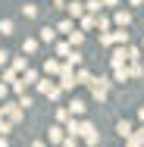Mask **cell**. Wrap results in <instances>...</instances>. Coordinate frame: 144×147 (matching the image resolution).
Listing matches in <instances>:
<instances>
[{
  "instance_id": "cell-8",
  "label": "cell",
  "mask_w": 144,
  "mask_h": 147,
  "mask_svg": "<svg viewBox=\"0 0 144 147\" xmlns=\"http://www.w3.org/2000/svg\"><path fill=\"white\" fill-rule=\"evenodd\" d=\"M100 44H103V47H113V44H116V34L103 31V34H100Z\"/></svg>"
},
{
  "instance_id": "cell-15",
  "label": "cell",
  "mask_w": 144,
  "mask_h": 147,
  "mask_svg": "<svg viewBox=\"0 0 144 147\" xmlns=\"http://www.w3.org/2000/svg\"><path fill=\"white\" fill-rule=\"evenodd\" d=\"M82 41H85L82 31H72V34H69V44H82Z\"/></svg>"
},
{
  "instance_id": "cell-19",
  "label": "cell",
  "mask_w": 144,
  "mask_h": 147,
  "mask_svg": "<svg viewBox=\"0 0 144 147\" xmlns=\"http://www.w3.org/2000/svg\"><path fill=\"white\" fill-rule=\"evenodd\" d=\"M82 25H85V28H94V25H97V19H94V16H85V19H82Z\"/></svg>"
},
{
  "instance_id": "cell-11",
  "label": "cell",
  "mask_w": 144,
  "mask_h": 147,
  "mask_svg": "<svg viewBox=\"0 0 144 147\" xmlns=\"http://www.w3.org/2000/svg\"><path fill=\"white\" fill-rule=\"evenodd\" d=\"M141 72H144L141 66H138V63H132V69H128V78H141Z\"/></svg>"
},
{
  "instance_id": "cell-6",
  "label": "cell",
  "mask_w": 144,
  "mask_h": 147,
  "mask_svg": "<svg viewBox=\"0 0 144 147\" xmlns=\"http://www.w3.org/2000/svg\"><path fill=\"white\" fill-rule=\"evenodd\" d=\"M128 22H132V13H125V9H119V13H116V25H122V28H125Z\"/></svg>"
},
{
  "instance_id": "cell-12",
  "label": "cell",
  "mask_w": 144,
  "mask_h": 147,
  "mask_svg": "<svg viewBox=\"0 0 144 147\" xmlns=\"http://www.w3.org/2000/svg\"><path fill=\"white\" fill-rule=\"evenodd\" d=\"M57 53H59V57H66V59L72 57V50H69V44H57Z\"/></svg>"
},
{
  "instance_id": "cell-14",
  "label": "cell",
  "mask_w": 144,
  "mask_h": 147,
  "mask_svg": "<svg viewBox=\"0 0 144 147\" xmlns=\"http://www.w3.org/2000/svg\"><path fill=\"white\" fill-rule=\"evenodd\" d=\"M57 28H59V31H66V34H72V19H63Z\"/></svg>"
},
{
  "instance_id": "cell-16",
  "label": "cell",
  "mask_w": 144,
  "mask_h": 147,
  "mask_svg": "<svg viewBox=\"0 0 144 147\" xmlns=\"http://www.w3.org/2000/svg\"><path fill=\"white\" fill-rule=\"evenodd\" d=\"M85 6H88V13H97V9H100V6H103V3H100V0H88Z\"/></svg>"
},
{
  "instance_id": "cell-1",
  "label": "cell",
  "mask_w": 144,
  "mask_h": 147,
  "mask_svg": "<svg viewBox=\"0 0 144 147\" xmlns=\"http://www.w3.org/2000/svg\"><path fill=\"white\" fill-rule=\"evenodd\" d=\"M107 91H110V82H107V78H94V85H91L94 100H107Z\"/></svg>"
},
{
  "instance_id": "cell-22",
  "label": "cell",
  "mask_w": 144,
  "mask_h": 147,
  "mask_svg": "<svg viewBox=\"0 0 144 147\" xmlns=\"http://www.w3.org/2000/svg\"><path fill=\"white\" fill-rule=\"evenodd\" d=\"M6 59H9V53H6V50H0V66H3Z\"/></svg>"
},
{
  "instance_id": "cell-21",
  "label": "cell",
  "mask_w": 144,
  "mask_h": 147,
  "mask_svg": "<svg viewBox=\"0 0 144 147\" xmlns=\"http://www.w3.org/2000/svg\"><path fill=\"white\" fill-rule=\"evenodd\" d=\"M59 131H63V128H50V141H53V144H57L59 138H63V135H59Z\"/></svg>"
},
{
  "instance_id": "cell-26",
  "label": "cell",
  "mask_w": 144,
  "mask_h": 147,
  "mask_svg": "<svg viewBox=\"0 0 144 147\" xmlns=\"http://www.w3.org/2000/svg\"><path fill=\"white\" fill-rule=\"evenodd\" d=\"M132 3H135V6H138V3H141V0H132Z\"/></svg>"
},
{
  "instance_id": "cell-18",
  "label": "cell",
  "mask_w": 144,
  "mask_h": 147,
  "mask_svg": "<svg viewBox=\"0 0 144 147\" xmlns=\"http://www.w3.org/2000/svg\"><path fill=\"white\" fill-rule=\"evenodd\" d=\"M116 41H119V44H128V31H125V28L116 31Z\"/></svg>"
},
{
  "instance_id": "cell-2",
  "label": "cell",
  "mask_w": 144,
  "mask_h": 147,
  "mask_svg": "<svg viewBox=\"0 0 144 147\" xmlns=\"http://www.w3.org/2000/svg\"><path fill=\"white\" fill-rule=\"evenodd\" d=\"M69 16H72V19H82V16H85V3L72 0V3H69Z\"/></svg>"
},
{
  "instance_id": "cell-23",
  "label": "cell",
  "mask_w": 144,
  "mask_h": 147,
  "mask_svg": "<svg viewBox=\"0 0 144 147\" xmlns=\"http://www.w3.org/2000/svg\"><path fill=\"white\" fill-rule=\"evenodd\" d=\"M100 3H103V6H116V0H100Z\"/></svg>"
},
{
  "instance_id": "cell-20",
  "label": "cell",
  "mask_w": 144,
  "mask_h": 147,
  "mask_svg": "<svg viewBox=\"0 0 144 147\" xmlns=\"http://www.w3.org/2000/svg\"><path fill=\"white\" fill-rule=\"evenodd\" d=\"M116 82H128V72L125 69H116Z\"/></svg>"
},
{
  "instance_id": "cell-5",
  "label": "cell",
  "mask_w": 144,
  "mask_h": 147,
  "mask_svg": "<svg viewBox=\"0 0 144 147\" xmlns=\"http://www.w3.org/2000/svg\"><path fill=\"white\" fill-rule=\"evenodd\" d=\"M41 41L44 44H53L57 41V28H41Z\"/></svg>"
},
{
  "instance_id": "cell-27",
  "label": "cell",
  "mask_w": 144,
  "mask_h": 147,
  "mask_svg": "<svg viewBox=\"0 0 144 147\" xmlns=\"http://www.w3.org/2000/svg\"><path fill=\"white\" fill-rule=\"evenodd\" d=\"M128 147H135V144H128Z\"/></svg>"
},
{
  "instance_id": "cell-24",
  "label": "cell",
  "mask_w": 144,
  "mask_h": 147,
  "mask_svg": "<svg viewBox=\"0 0 144 147\" xmlns=\"http://www.w3.org/2000/svg\"><path fill=\"white\" fill-rule=\"evenodd\" d=\"M0 97H6V88H3V85H0Z\"/></svg>"
},
{
  "instance_id": "cell-3",
  "label": "cell",
  "mask_w": 144,
  "mask_h": 147,
  "mask_svg": "<svg viewBox=\"0 0 144 147\" xmlns=\"http://www.w3.org/2000/svg\"><path fill=\"white\" fill-rule=\"evenodd\" d=\"M116 131H119L122 138H132V135H135V131H132V122H128V119H122V122H116Z\"/></svg>"
},
{
  "instance_id": "cell-7",
  "label": "cell",
  "mask_w": 144,
  "mask_h": 147,
  "mask_svg": "<svg viewBox=\"0 0 144 147\" xmlns=\"http://www.w3.org/2000/svg\"><path fill=\"white\" fill-rule=\"evenodd\" d=\"M44 72H50V75H57V72H63V66H59L57 59H47V63H44Z\"/></svg>"
},
{
  "instance_id": "cell-10",
  "label": "cell",
  "mask_w": 144,
  "mask_h": 147,
  "mask_svg": "<svg viewBox=\"0 0 144 147\" xmlns=\"http://www.w3.org/2000/svg\"><path fill=\"white\" fill-rule=\"evenodd\" d=\"M22 50H25V53H34V50H38V41H34V38L22 41Z\"/></svg>"
},
{
  "instance_id": "cell-25",
  "label": "cell",
  "mask_w": 144,
  "mask_h": 147,
  "mask_svg": "<svg viewBox=\"0 0 144 147\" xmlns=\"http://www.w3.org/2000/svg\"><path fill=\"white\" fill-rule=\"evenodd\" d=\"M138 116H141V122H144V107H141V113H138Z\"/></svg>"
},
{
  "instance_id": "cell-17",
  "label": "cell",
  "mask_w": 144,
  "mask_h": 147,
  "mask_svg": "<svg viewBox=\"0 0 144 147\" xmlns=\"http://www.w3.org/2000/svg\"><path fill=\"white\" fill-rule=\"evenodd\" d=\"M69 66H82V53H78V50H72V57H69Z\"/></svg>"
},
{
  "instance_id": "cell-13",
  "label": "cell",
  "mask_w": 144,
  "mask_h": 147,
  "mask_svg": "<svg viewBox=\"0 0 144 147\" xmlns=\"http://www.w3.org/2000/svg\"><path fill=\"white\" fill-rule=\"evenodd\" d=\"M0 34H13V22H9V19L0 22Z\"/></svg>"
},
{
  "instance_id": "cell-9",
  "label": "cell",
  "mask_w": 144,
  "mask_h": 147,
  "mask_svg": "<svg viewBox=\"0 0 144 147\" xmlns=\"http://www.w3.org/2000/svg\"><path fill=\"white\" fill-rule=\"evenodd\" d=\"M22 13H25V19H34V16H38V6H34V3H25Z\"/></svg>"
},
{
  "instance_id": "cell-4",
  "label": "cell",
  "mask_w": 144,
  "mask_h": 147,
  "mask_svg": "<svg viewBox=\"0 0 144 147\" xmlns=\"http://www.w3.org/2000/svg\"><path fill=\"white\" fill-rule=\"evenodd\" d=\"M69 113H72V116H82V113H85V100H78V97H75V100L69 103Z\"/></svg>"
}]
</instances>
